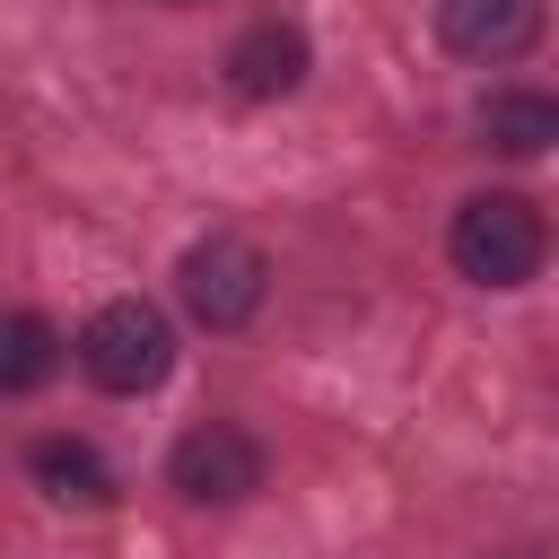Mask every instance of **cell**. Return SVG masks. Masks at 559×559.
<instances>
[{
  "mask_svg": "<svg viewBox=\"0 0 559 559\" xmlns=\"http://www.w3.org/2000/svg\"><path fill=\"white\" fill-rule=\"evenodd\" d=\"M542 253H550V227L524 192H472L445 227V262L472 288H524V280H542Z\"/></svg>",
  "mask_w": 559,
  "mask_h": 559,
  "instance_id": "obj_1",
  "label": "cell"
},
{
  "mask_svg": "<svg viewBox=\"0 0 559 559\" xmlns=\"http://www.w3.org/2000/svg\"><path fill=\"white\" fill-rule=\"evenodd\" d=\"M175 297H183V314L201 332H245L262 314V297H271V253L253 236H236V227H210L201 245H183Z\"/></svg>",
  "mask_w": 559,
  "mask_h": 559,
  "instance_id": "obj_2",
  "label": "cell"
},
{
  "mask_svg": "<svg viewBox=\"0 0 559 559\" xmlns=\"http://www.w3.org/2000/svg\"><path fill=\"white\" fill-rule=\"evenodd\" d=\"M79 367L105 393H157L175 376V323L148 297H114L79 323Z\"/></svg>",
  "mask_w": 559,
  "mask_h": 559,
  "instance_id": "obj_3",
  "label": "cell"
},
{
  "mask_svg": "<svg viewBox=\"0 0 559 559\" xmlns=\"http://www.w3.org/2000/svg\"><path fill=\"white\" fill-rule=\"evenodd\" d=\"M262 472H271L262 437H245L236 419H201V428H183L166 445V489L183 507H245L262 489Z\"/></svg>",
  "mask_w": 559,
  "mask_h": 559,
  "instance_id": "obj_4",
  "label": "cell"
},
{
  "mask_svg": "<svg viewBox=\"0 0 559 559\" xmlns=\"http://www.w3.org/2000/svg\"><path fill=\"white\" fill-rule=\"evenodd\" d=\"M550 9L542 0H437V44L454 61H480V70H507L542 44Z\"/></svg>",
  "mask_w": 559,
  "mask_h": 559,
  "instance_id": "obj_5",
  "label": "cell"
},
{
  "mask_svg": "<svg viewBox=\"0 0 559 559\" xmlns=\"http://www.w3.org/2000/svg\"><path fill=\"white\" fill-rule=\"evenodd\" d=\"M227 87L245 96V105H280V96H297L306 87V70H314V44H306V26H288V17H253L236 44H227Z\"/></svg>",
  "mask_w": 559,
  "mask_h": 559,
  "instance_id": "obj_6",
  "label": "cell"
},
{
  "mask_svg": "<svg viewBox=\"0 0 559 559\" xmlns=\"http://www.w3.org/2000/svg\"><path fill=\"white\" fill-rule=\"evenodd\" d=\"M472 122H480V148H498V157H550L559 96H542V87H489Z\"/></svg>",
  "mask_w": 559,
  "mask_h": 559,
  "instance_id": "obj_7",
  "label": "cell"
},
{
  "mask_svg": "<svg viewBox=\"0 0 559 559\" xmlns=\"http://www.w3.org/2000/svg\"><path fill=\"white\" fill-rule=\"evenodd\" d=\"M26 472H35V489L61 498V507H105V498H114V463H105L87 437H35V445H26Z\"/></svg>",
  "mask_w": 559,
  "mask_h": 559,
  "instance_id": "obj_8",
  "label": "cell"
},
{
  "mask_svg": "<svg viewBox=\"0 0 559 559\" xmlns=\"http://www.w3.org/2000/svg\"><path fill=\"white\" fill-rule=\"evenodd\" d=\"M52 376H61V332H52L44 314L9 306V314H0V402H17V393H44Z\"/></svg>",
  "mask_w": 559,
  "mask_h": 559,
  "instance_id": "obj_9",
  "label": "cell"
},
{
  "mask_svg": "<svg viewBox=\"0 0 559 559\" xmlns=\"http://www.w3.org/2000/svg\"><path fill=\"white\" fill-rule=\"evenodd\" d=\"M157 9H201V0H157Z\"/></svg>",
  "mask_w": 559,
  "mask_h": 559,
  "instance_id": "obj_10",
  "label": "cell"
}]
</instances>
